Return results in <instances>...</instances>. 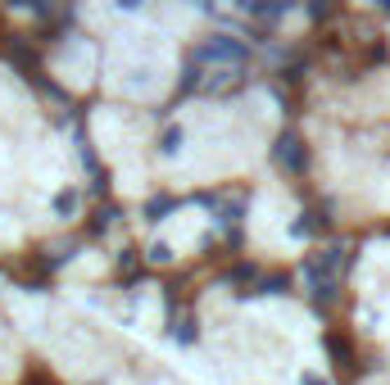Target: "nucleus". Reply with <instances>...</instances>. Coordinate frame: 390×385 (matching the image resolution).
I'll return each instance as SVG.
<instances>
[{
	"mask_svg": "<svg viewBox=\"0 0 390 385\" xmlns=\"http://www.w3.org/2000/svg\"><path fill=\"white\" fill-rule=\"evenodd\" d=\"M200 59H227V64H236V59H245V46L236 41V36H209V41L200 46Z\"/></svg>",
	"mask_w": 390,
	"mask_h": 385,
	"instance_id": "obj_1",
	"label": "nucleus"
},
{
	"mask_svg": "<svg viewBox=\"0 0 390 385\" xmlns=\"http://www.w3.org/2000/svg\"><path fill=\"white\" fill-rule=\"evenodd\" d=\"M277 163H286V168H300V163H304V150H300V141H295V136L277 141Z\"/></svg>",
	"mask_w": 390,
	"mask_h": 385,
	"instance_id": "obj_2",
	"label": "nucleus"
},
{
	"mask_svg": "<svg viewBox=\"0 0 390 385\" xmlns=\"http://www.w3.org/2000/svg\"><path fill=\"white\" fill-rule=\"evenodd\" d=\"M327 9H331V0H313V5H309V14H327Z\"/></svg>",
	"mask_w": 390,
	"mask_h": 385,
	"instance_id": "obj_3",
	"label": "nucleus"
},
{
	"mask_svg": "<svg viewBox=\"0 0 390 385\" xmlns=\"http://www.w3.org/2000/svg\"><path fill=\"white\" fill-rule=\"evenodd\" d=\"M146 0H118V9H141Z\"/></svg>",
	"mask_w": 390,
	"mask_h": 385,
	"instance_id": "obj_4",
	"label": "nucleus"
},
{
	"mask_svg": "<svg viewBox=\"0 0 390 385\" xmlns=\"http://www.w3.org/2000/svg\"><path fill=\"white\" fill-rule=\"evenodd\" d=\"M377 9H382V14H390V0H377Z\"/></svg>",
	"mask_w": 390,
	"mask_h": 385,
	"instance_id": "obj_5",
	"label": "nucleus"
},
{
	"mask_svg": "<svg viewBox=\"0 0 390 385\" xmlns=\"http://www.w3.org/2000/svg\"><path fill=\"white\" fill-rule=\"evenodd\" d=\"M232 5H241V9H245V5H250V0H232Z\"/></svg>",
	"mask_w": 390,
	"mask_h": 385,
	"instance_id": "obj_6",
	"label": "nucleus"
}]
</instances>
